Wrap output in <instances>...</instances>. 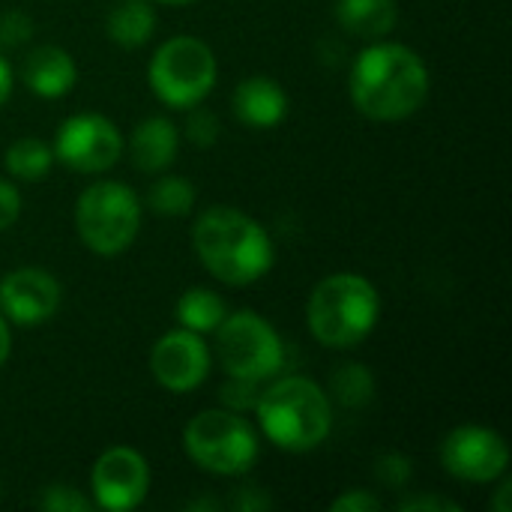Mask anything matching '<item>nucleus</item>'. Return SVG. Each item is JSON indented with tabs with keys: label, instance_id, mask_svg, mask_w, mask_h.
I'll use <instances>...</instances> for the list:
<instances>
[{
	"label": "nucleus",
	"instance_id": "39448f33",
	"mask_svg": "<svg viewBox=\"0 0 512 512\" xmlns=\"http://www.w3.org/2000/svg\"><path fill=\"white\" fill-rule=\"evenodd\" d=\"M75 228L81 243L96 255L126 252L141 228V201L138 195L114 180H99L78 195Z\"/></svg>",
	"mask_w": 512,
	"mask_h": 512
},
{
	"label": "nucleus",
	"instance_id": "4468645a",
	"mask_svg": "<svg viewBox=\"0 0 512 512\" xmlns=\"http://www.w3.org/2000/svg\"><path fill=\"white\" fill-rule=\"evenodd\" d=\"M234 114L240 123L252 129H273L288 114V96L279 81L267 75H255L237 84L234 90Z\"/></svg>",
	"mask_w": 512,
	"mask_h": 512
},
{
	"label": "nucleus",
	"instance_id": "423d86ee",
	"mask_svg": "<svg viewBox=\"0 0 512 512\" xmlns=\"http://www.w3.org/2000/svg\"><path fill=\"white\" fill-rule=\"evenodd\" d=\"M183 444L198 468L219 477H240L258 459L255 429L228 408L195 414L183 432Z\"/></svg>",
	"mask_w": 512,
	"mask_h": 512
},
{
	"label": "nucleus",
	"instance_id": "2f4dec72",
	"mask_svg": "<svg viewBox=\"0 0 512 512\" xmlns=\"http://www.w3.org/2000/svg\"><path fill=\"white\" fill-rule=\"evenodd\" d=\"M512 480H504L501 483V489H498V495H495V501H492V507L495 512H512Z\"/></svg>",
	"mask_w": 512,
	"mask_h": 512
},
{
	"label": "nucleus",
	"instance_id": "cd10ccee",
	"mask_svg": "<svg viewBox=\"0 0 512 512\" xmlns=\"http://www.w3.org/2000/svg\"><path fill=\"white\" fill-rule=\"evenodd\" d=\"M333 512H381V501L369 495L366 489H351L333 501Z\"/></svg>",
	"mask_w": 512,
	"mask_h": 512
},
{
	"label": "nucleus",
	"instance_id": "f8f14e48",
	"mask_svg": "<svg viewBox=\"0 0 512 512\" xmlns=\"http://www.w3.org/2000/svg\"><path fill=\"white\" fill-rule=\"evenodd\" d=\"M150 372L171 393H192L195 387H201L210 372V351L201 333H192L186 327L165 333L153 345Z\"/></svg>",
	"mask_w": 512,
	"mask_h": 512
},
{
	"label": "nucleus",
	"instance_id": "9b49d317",
	"mask_svg": "<svg viewBox=\"0 0 512 512\" xmlns=\"http://www.w3.org/2000/svg\"><path fill=\"white\" fill-rule=\"evenodd\" d=\"M93 504L102 510L126 512L144 504L150 489L147 459L132 447H111L93 465Z\"/></svg>",
	"mask_w": 512,
	"mask_h": 512
},
{
	"label": "nucleus",
	"instance_id": "7ed1b4c3",
	"mask_svg": "<svg viewBox=\"0 0 512 512\" xmlns=\"http://www.w3.org/2000/svg\"><path fill=\"white\" fill-rule=\"evenodd\" d=\"M255 411L264 435L288 453H309L321 447L333 429L330 396L300 375L279 378L261 390Z\"/></svg>",
	"mask_w": 512,
	"mask_h": 512
},
{
	"label": "nucleus",
	"instance_id": "4be33fe9",
	"mask_svg": "<svg viewBox=\"0 0 512 512\" xmlns=\"http://www.w3.org/2000/svg\"><path fill=\"white\" fill-rule=\"evenodd\" d=\"M147 204L159 216H186L195 207V186L186 177H159L147 192Z\"/></svg>",
	"mask_w": 512,
	"mask_h": 512
},
{
	"label": "nucleus",
	"instance_id": "6e6552de",
	"mask_svg": "<svg viewBox=\"0 0 512 512\" xmlns=\"http://www.w3.org/2000/svg\"><path fill=\"white\" fill-rule=\"evenodd\" d=\"M216 354L228 375L270 381L285 366V345L273 324L258 312H234L216 327Z\"/></svg>",
	"mask_w": 512,
	"mask_h": 512
},
{
	"label": "nucleus",
	"instance_id": "1a4fd4ad",
	"mask_svg": "<svg viewBox=\"0 0 512 512\" xmlns=\"http://www.w3.org/2000/svg\"><path fill=\"white\" fill-rule=\"evenodd\" d=\"M54 159L81 174L108 171L123 153L120 129L102 114H75L69 117L54 138Z\"/></svg>",
	"mask_w": 512,
	"mask_h": 512
},
{
	"label": "nucleus",
	"instance_id": "9d476101",
	"mask_svg": "<svg viewBox=\"0 0 512 512\" xmlns=\"http://www.w3.org/2000/svg\"><path fill=\"white\" fill-rule=\"evenodd\" d=\"M444 468L465 483H492L507 474L510 447L486 426H459L441 444Z\"/></svg>",
	"mask_w": 512,
	"mask_h": 512
},
{
	"label": "nucleus",
	"instance_id": "c756f323",
	"mask_svg": "<svg viewBox=\"0 0 512 512\" xmlns=\"http://www.w3.org/2000/svg\"><path fill=\"white\" fill-rule=\"evenodd\" d=\"M231 507L237 512H258V510H267L273 501L258 489V486H240L234 495H231V501H228Z\"/></svg>",
	"mask_w": 512,
	"mask_h": 512
},
{
	"label": "nucleus",
	"instance_id": "f03ea898",
	"mask_svg": "<svg viewBox=\"0 0 512 512\" xmlns=\"http://www.w3.org/2000/svg\"><path fill=\"white\" fill-rule=\"evenodd\" d=\"M201 264L225 285H252L273 267V240L264 225L234 207H210L192 228Z\"/></svg>",
	"mask_w": 512,
	"mask_h": 512
},
{
	"label": "nucleus",
	"instance_id": "dca6fc26",
	"mask_svg": "<svg viewBox=\"0 0 512 512\" xmlns=\"http://www.w3.org/2000/svg\"><path fill=\"white\" fill-rule=\"evenodd\" d=\"M177 126L168 117H147L132 132V162L144 174L165 171L177 156Z\"/></svg>",
	"mask_w": 512,
	"mask_h": 512
},
{
	"label": "nucleus",
	"instance_id": "0eeeda50",
	"mask_svg": "<svg viewBox=\"0 0 512 512\" xmlns=\"http://www.w3.org/2000/svg\"><path fill=\"white\" fill-rule=\"evenodd\" d=\"M150 87L171 108H192L207 99L216 84V57L195 36H174L159 45L150 60Z\"/></svg>",
	"mask_w": 512,
	"mask_h": 512
},
{
	"label": "nucleus",
	"instance_id": "ddd939ff",
	"mask_svg": "<svg viewBox=\"0 0 512 512\" xmlns=\"http://www.w3.org/2000/svg\"><path fill=\"white\" fill-rule=\"evenodd\" d=\"M60 282L42 267H18L0 279V315L18 327L45 324L60 309Z\"/></svg>",
	"mask_w": 512,
	"mask_h": 512
},
{
	"label": "nucleus",
	"instance_id": "bb28decb",
	"mask_svg": "<svg viewBox=\"0 0 512 512\" xmlns=\"http://www.w3.org/2000/svg\"><path fill=\"white\" fill-rule=\"evenodd\" d=\"M33 33V21L21 12V9H9L6 15H0V45L3 48H18L30 39Z\"/></svg>",
	"mask_w": 512,
	"mask_h": 512
},
{
	"label": "nucleus",
	"instance_id": "aec40b11",
	"mask_svg": "<svg viewBox=\"0 0 512 512\" xmlns=\"http://www.w3.org/2000/svg\"><path fill=\"white\" fill-rule=\"evenodd\" d=\"M3 162L18 180H42L54 165V150L39 138H21L6 150Z\"/></svg>",
	"mask_w": 512,
	"mask_h": 512
},
{
	"label": "nucleus",
	"instance_id": "412c9836",
	"mask_svg": "<svg viewBox=\"0 0 512 512\" xmlns=\"http://www.w3.org/2000/svg\"><path fill=\"white\" fill-rule=\"evenodd\" d=\"M330 390H333V396H336L339 405H345V408H363L375 396V378H372V372L366 366L345 363V366H339L333 372Z\"/></svg>",
	"mask_w": 512,
	"mask_h": 512
},
{
	"label": "nucleus",
	"instance_id": "c85d7f7f",
	"mask_svg": "<svg viewBox=\"0 0 512 512\" xmlns=\"http://www.w3.org/2000/svg\"><path fill=\"white\" fill-rule=\"evenodd\" d=\"M21 213V195L12 183L0 180V231L12 228Z\"/></svg>",
	"mask_w": 512,
	"mask_h": 512
},
{
	"label": "nucleus",
	"instance_id": "f257e3e1",
	"mask_svg": "<svg viewBox=\"0 0 512 512\" xmlns=\"http://www.w3.org/2000/svg\"><path fill=\"white\" fill-rule=\"evenodd\" d=\"M429 96V69L402 42H375L351 69V99L372 120H405Z\"/></svg>",
	"mask_w": 512,
	"mask_h": 512
},
{
	"label": "nucleus",
	"instance_id": "6ab92c4d",
	"mask_svg": "<svg viewBox=\"0 0 512 512\" xmlns=\"http://www.w3.org/2000/svg\"><path fill=\"white\" fill-rule=\"evenodd\" d=\"M225 303L210 288H189L177 300V321L192 333H216V327L225 321Z\"/></svg>",
	"mask_w": 512,
	"mask_h": 512
},
{
	"label": "nucleus",
	"instance_id": "7c9ffc66",
	"mask_svg": "<svg viewBox=\"0 0 512 512\" xmlns=\"http://www.w3.org/2000/svg\"><path fill=\"white\" fill-rule=\"evenodd\" d=\"M399 510L402 512H462L459 510V504H453V501H447V498H441V495H417V498H405V501L399 504Z\"/></svg>",
	"mask_w": 512,
	"mask_h": 512
},
{
	"label": "nucleus",
	"instance_id": "20e7f679",
	"mask_svg": "<svg viewBox=\"0 0 512 512\" xmlns=\"http://www.w3.org/2000/svg\"><path fill=\"white\" fill-rule=\"evenodd\" d=\"M309 330L327 348L360 345L381 318L375 285L357 273H333L321 279L309 297Z\"/></svg>",
	"mask_w": 512,
	"mask_h": 512
},
{
	"label": "nucleus",
	"instance_id": "a211bd4d",
	"mask_svg": "<svg viewBox=\"0 0 512 512\" xmlns=\"http://www.w3.org/2000/svg\"><path fill=\"white\" fill-rule=\"evenodd\" d=\"M105 30L111 42L123 48H138L144 45L153 30H156V12L147 0H120L105 21Z\"/></svg>",
	"mask_w": 512,
	"mask_h": 512
},
{
	"label": "nucleus",
	"instance_id": "a878e982",
	"mask_svg": "<svg viewBox=\"0 0 512 512\" xmlns=\"http://www.w3.org/2000/svg\"><path fill=\"white\" fill-rule=\"evenodd\" d=\"M186 135L198 147H213L216 138H219V120H216V114L207 111V108H201V102L192 105V114L186 120Z\"/></svg>",
	"mask_w": 512,
	"mask_h": 512
},
{
	"label": "nucleus",
	"instance_id": "b1692460",
	"mask_svg": "<svg viewBox=\"0 0 512 512\" xmlns=\"http://www.w3.org/2000/svg\"><path fill=\"white\" fill-rule=\"evenodd\" d=\"M228 378H231V381L222 384V390H219L222 405H225L228 411H234V414H243V411L255 408V405H258V396H261L258 381H246V378H234V375H228Z\"/></svg>",
	"mask_w": 512,
	"mask_h": 512
},
{
	"label": "nucleus",
	"instance_id": "72a5a7b5",
	"mask_svg": "<svg viewBox=\"0 0 512 512\" xmlns=\"http://www.w3.org/2000/svg\"><path fill=\"white\" fill-rule=\"evenodd\" d=\"M9 351H12V336H9V324H6V318L0 315V369H3V363L9 360Z\"/></svg>",
	"mask_w": 512,
	"mask_h": 512
},
{
	"label": "nucleus",
	"instance_id": "473e14b6",
	"mask_svg": "<svg viewBox=\"0 0 512 512\" xmlns=\"http://www.w3.org/2000/svg\"><path fill=\"white\" fill-rule=\"evenodd\" d=\"M9 93H12V69H9V63L0 57V105L9 99Z\"/></svg>",
	"mask_w": 512,
	"mask_h": 512
},
{
	"label": "nucleus",
	"instance_id": "f3484780",
	"mask_svg": "<svg viewBox=\"0 0 512 512\" xmlns=\"http://www.w3.org/2000/svg\"><path fill=\"white\" fill-rule=\"evenodd\" d=\"M396 0H336V21L360 39H381L396 27Z\"/></svg>",
	"mask_w": 512,
	"mask_h": 512
},
{
	"label": "nucleus",
	"instance_id": "393cba45",
	"mask_svg": "<svg viewBox=\"0 0 512 512\" xmlns=\"http://www.w3.org/2000/svg\"><path fill=\"white\" fill-rule=\"evenodd\" d=\"M375 477L387 486V489H405L414 477V468H411V459L402 456V453H387L378 459L375 465Z\"/></svg>",
	"mask_w": 512,
	"mask_h": 512
},
{
	"label": "nucleus",
	"instance_id": "5701e85b",
	"mask_svg": "<svg viewBox=\"0 0 512 512\" xmlns=\"http://www.w3.org/2000/svg\"><path fill=\"white\" fill-rule=\"evenodd\" d=\"M39 507L45 512H90L96 504L87 501L75 486L57 483V486H48V489L39 495Z\"/></svg>",
	"mask_w": 512,
	"mask_h": 512
},
{
	"label": "nucleus",
	"instance_id": "2eb2a0df",
	"mask_svg": "<svg viewBox=\"0 0 512 512\" xmlns=\"http://www.w3.org/2000/svg\"><path fill=\"white\" fill-rule=\"evenodd\" d=\"M78 81V66L66 48L39 45L24 60V84L42 99L66 96Z\"/></svg>",
	"mask_w": 512,
	"mask_h": 512
},
{
	"label": "nucleus",
	"instance_id": "f704fd0d",
	"mask_svg": "<svg viewBox=\"0 0 512 512\" xmlns=\"http://www.w3.org/2000/svg\"><path fill=\"white\" fill-rule=\"evenodd\" d=\"M156 3H177V6H183V3H195V0H156Z\"/></svg>",
	"mask_w": 512,
	"mask_h": 512
}]
</instances>
